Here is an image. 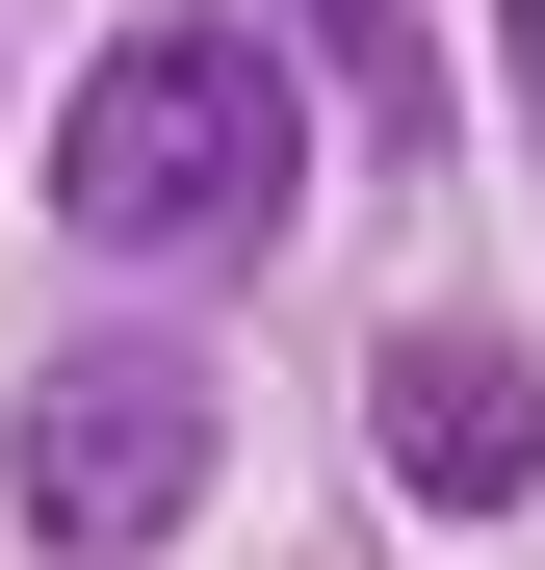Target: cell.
<instances>
[{
    "instance_id": "4",
    "label": "cell",
    "mask_w": 545,
    "mask_h": 570,
    "mask_svg": "<svg viewBox=\"0 0 545 570\" xmlns=\"http://www.w3.org/2000/svg\"><path fill=\"white\" fill-rule=\"evenodd\" d=\"M312 27H338V78H363V105H390V156H416V52H390V0H312Z\"/></svg>"
},
{
    "instance_id": "5",
    "label": "cell",
    "mask_w": 545,
    "mask_h": 570,
    "mask_svg": "<svg viewBox=\"0 0 545 570\" xmlns=\"http://www.w3.org/2000/svg\"><path fill=\"white\" fill-rule=\"evenodd\" d=\"M519 130H545V0H519Z\"/></svg>"
},
{
    "instance_id": "3",
    "label": "cell",
    "mask_w": 545,
    "mask_h": 570,
    "mask_svg": "<svg viewBox=\"0 0 545 570\" xmlns=\"http://www.w3.org/2000/svg\"><path fill=\"white\" fill-rule=\"evenodd\" d=\"M390 493H416V519H519V493H545V363H519L494 312H416V337H390Z\"/></svg>"
},
{
    "instance_id": "2",
    "label": "cell",
    "mask_w": 545,
    "mask_h": 570,
    "mask_svg": "<svg viewBox=\"0 0 545 570\" xmlns=\"http://www.w3.org/2000/svg\"><path fill=\"white\" fill-rule=\"evenodd\" d=\"M208 519V363L182 337H78L27 390V544H182Z\"/></svg>"
},
{
    "instance_id": "1",
    "label": "cell",
    "mask_w": 545,
    "mask_h": 570,
    "mask_svg": "<svg viewBox=\"0 0 545 570\" xmlns=\"http://www.w3.org/2000/svg\"><path fill=\"white\" fill-rule=\"evenodd\" d=\"M312 208V105H286V27H130L105 78L52 105V234L78 259H156L208 285Z\"/></svg>"
}]
</instances>
